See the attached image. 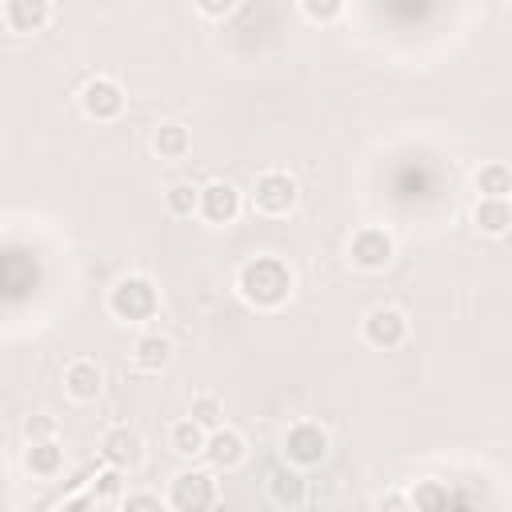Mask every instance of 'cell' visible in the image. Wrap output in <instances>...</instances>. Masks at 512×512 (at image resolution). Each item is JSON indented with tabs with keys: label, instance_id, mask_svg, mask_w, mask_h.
<instances>
[{
	"label": "cell",
	"instance_id": "cell-1",
	"mask_svg": "<svg viewBox=\"0 0 512 512\" xmlns=\"http://www.w3.org/2000/svg\"><path fill=\"white\" fill-rule=\"evenodd\" d=\"M296 272L276 252H256L236 268V296L256 312H276L292 300Z\"/></svg>",
	"mask_w": 512,
	"mask_h": 512
},
{
	"label": "cell",
	"instance_id": "cell-2",
	"mask_svg": "<svg viewBox=\"0 0 512 512\" xmlns=\"http://www.w3.org/2000/svg\"><path fill=\"white\" fill-rule=\"evenodd\" d=\"M108 312L124 324H148L160 312V288L144 272H128L108 288Z\"/></svg>",
	"mask_w": 512,
	"mask_h": 512
},
{
	"label": "cell",
	"instance_id": "cell-3",
	"mask_svg": "<svg viewBox=\"0 0 512 512\" xmlns=\"http://www.w3.org/2000/svg\"><path fill=\"white\" fill-rule=\"evenodd\" d=\"M248 204L256 216H268V220H280L288 212H296L300 204V180L284 168H264L256 172L252 188H248Z\"/></svg>",
	"mask_w": 512,
	"mask_h": 512
},
{
	"label": "cell",
	"instance_id": "cell-4",
	"mask_svg": "<svg viewBox=\"0 0 512 512\" xmlns=\"http://www.w3.org/2000/svg\"><path fill=\"white\" fill-rule=\"evenodd\" d=\"M216 500H220V480L212 468H180L164 492L168 512H212Z\"/></svg>",
	"mask_w": 512,
	"mask_h": 512
},
{
	"label": "cell",
	"instance_id": "cell-5",
	"mask_svg": "<svg viewBox=\"0 0 512 512\" xmlns=\"http://www.w3.org/2000/svg\"><path fill=\"white\" fill-rule=\"evenodd\" d=\"M396 260V236L384 224H360L348 236V264L360 272H384Z\"/></svg>",
	"mask_w": 512,
	"mask_h": 512
},
{
	"label": "cell",
	"instance_id": "cell-6",
	"mask_svg": "<svg viewBox=\"0 0 512 512\" xmlns=\"http://www.w3.org/2000/svg\"><path fill=\"white\" fill-rule=\"evenodd\" d=\"M328 448H332V440H328V432H324L316 420H296V424H288V432H284V440H280L284 464H292V468H300V472L324 464V460H328Z\"/></svg>",
	"mask_w": 512,
	"mask_h": 512
},
{
	"label": "cell",
	"instance_id": "cell-7",
	"mask_svg": "<svg viewBox=\"0 0 512 512\" xmlns=\"http://www.w3.org/2000/svg\"><path fill=\"white\" fill-rule=\"evenodd\" d=\"M76 100H80V112H84L88 120H96V124H108V120H116V116L124 112V104H128V96H124V84H120L116 76H104V72L88 76V80L80 84Z\"/></svg>",
	"mask_w": 512,
	"mask_h": 512
},
{
	"label": "cell",
	"instance_id": "cell-8",
	"mask_svg": "<svg viewBox=\"0 0 512 512\" xmlns=\"http://www.w3.org/2000/svg\"><path fill=\"white\" fill-rule=\"evenodd\" d=\"M408 332H412L408 312L396 308V304H376V308H368L364 320H360V336H364V344H372V348H380V352L400 348V344L408 340Z\"/></svg>",
	"mask_w": 512,
	"mask_h": 512
},
{
	"label": "cell",
	"instance_id": "cell-9",
	"mask_svg": "<svg viewBox=\"0 0 512 512\" xmlns=\"http://www.w3.org/2000/svg\"><path fill=\"white\" fill-rule=\"evenodd\" d=\"M100 456H104V464L108 468H120V472H128V468H136V464H144V436L132 428V424H108L104 432H100Z\"/></svg>",
	"mask_w": 512,
	"mask_h": 512
},
{
	"label": "cell",
	"instance_id": "cell-10",
	"mask_svg": "<svg viewBox=\"0 0 512 512\" xmlns=\"http://www.w3.org/2000/svg\"><path fill=\"white\" fill-rule=\"evenodd\" d=\"M240 208H244V196H240L236 184H228V180H208V184H200V208H196V216H204L208 224L228 228V224H236Z\"/></svg>",
	"mask_w": 512,
	"mask_h": 512
},
{
	"label": "cell",
	"instance_id": "cell-11",
	"mask_svg": "<svg viewBox=\"0 0 512 512\" xmlns=\"http://www.w3.org/2000/svg\"><path fill=\"white\" fill-rule=\"evenodd\" d=\"M204 460L212 464V472H232L248 460V440L240 428L232 424H220L208 432V444H204Z\"/></svg>",
	"mask_w": 512,
	"mask_h": 512
},
{
	"label": "cell",
	"instance_id": "cell-12",
	"mask_svg": "<svg viewBox=\"0 0 512 512\" xmlns=\"http://www.w3.org/2000/svg\"><path fill=\"white\" fill-rule=\"evenodd\" d=\"M60 384H64L68 400L92 404V400H100V392H104V368H100L96 360H88V356H76V360L64 364Z\"/></svg>",
	"mask_w": 512,
	"mask_h": 512
},
{
	"label": "cell",
	"instance_id": "cell-13",
	"mask_svg": "<svg viewBox=\"0 0 512 512\" xmlns=\"http://www.w3.org/2000/svg\"><path fill=\"white\" fill-rule=\"evenodd\" d=\"M264 488H268V500L276 508H300L308 500V480L300 476V468H292L284 460L264 472Z\"/></svg>",
	"mask_w": 512,
	"mask_h": 512
},
{
	"label": "cell",
	"instance_id": "cell-14",
	"mask_svg": "<svg viewBox=\"0 0 512 512\" xmlns=\"http://www.w3.org/2000/svg\"><path fill=\"white\" fill-rule=\"evenodd\" d=\"M52 16H56V8H52L48 0H8V4L0 8V20H4L12 32H20V36L44 32V28L52 24Z\"/></svg>",
	"mask_w": 512,
	"mask_h": 512
},
{
	"label": "cell",
	"instance_id": "cell-15",
	"mask_svg": "<svg viewBox=\"0 0 512 512\" xmlns=\"http://www.w3.org/2000/svg\"><path fill=\"white\" fill-rule=\"evenodd\" d=\"M172 352H176L172 336H164V332H140L136 344H132V368L156 376V372H164L172 364Z\"/></svg>",
	"mask_w": 512,
	"mask_h": 512
},
{
	"label": "cell",
	"instance_id": "cell-16",
	"mask_svg": "<svg viewBox=\"0 0 512 512\" xmlns=\"http://www.w3.org/2000/svg\"><path fill=\"white\" fill-rule=\"evenodd\" d=\"M24 472L36 480H56L64 472V448L56 440H40L24 448Z\"/></svg>",
	"mask_w": 512,
	"mask_h": 512
},
{
	"label": "cell",
	"instance_id": "cell-17",
	"mask_svg": "<svg viewBox=\"0 0 512 512\" xmlns=\"http://www.w3.org/2000/svg\"><path fill=\"white\" fill-rule=\"evenodd\" d=\"M152 152L160 156V160H184L188 156V148H192V132L180 124V120H164V124H156L152 128Z\"/></svg>",
	"mask_w": 512,
	"mask_h": 512
},
{
	"label": "cell",
	"instance_id": "cell-18",
	"mask_svg": "<svg viewBox=\"0 0 512 512\" xmlns=\"http://www.w3.org/2000/svg\"><path fill=\"white\" fill-rule=\"evenodd\" d=\"M204 444H208V432H204L200 424H192L188 416L168 424V452H172V456H180V460H200V456H204Z\"/></svg>",
	"mask_w": 512,
	"mask_h": 512
},
{
	"label": "cell",
	"instance_id": "cell-19",
	"mask_svg": "<svg viewBox=\"0 0 512 512\" xmlns=\"http://www.w3.org/2000/svg\"><path fill=\"white\" fill-rule=\"evenodd\" d=\"M472 224L484 236H508V228H512V204L508 200H476L472 204Z\"/></svg>",
	"mask_w": 512,
	"mask_h": 512
},
{
	"label": "cell",
	"instance_id": "cell-20",
	"mask_svg": "<svg viewBox=\"0 0 512 512\" xmlns=\"http://www.w3.org/2000/svg\"><path fill=\"white\" fill-rule=\"evenodd\" d=\"M408 500H412V512H448L452 492H448L444 480L424 476V480H416V484L408 488Z\"/></svg>",
	"mask_w": 512,
	"mask_h": 512
},
{
	"label": "cell",
	"instance_id": "cell-21",
	"mask_svg": "<svg viewBox=\"0 0 512 512\" xmlns=\"http://www.w3.org/2000/svg\"><path fill=\"white\" fill-rule=\"evenodd\" d=\"M476 192H480V200H508V192H512V172H508V164H504V160L480 164V172H476Z\"/></svg>",
	"mask_w": 512,
	"mask_h": 512
},
{
	"label": "cell",
	"instance_id": "cell-22",
	"mask_svg": "<svg viewBox=\"0 0 512 512\" xmlns=\"http://www.w3.org/2000/svg\"><path fill=\"white\" fill-rule=\"evenodd\" d=\"M164 208H168L172 216H180V220L196 216V208H200V184H192V180H172V184L164 188Z\"/></svg>",
	"mask_w": 512,
	"mask_h": 512
},
{
	"label": "cell",
	"instance_id": "cell-23",
	"mask_svg": "<svg viewBox=\"0 0 512 512\" xmlns=\"http://www.w3.org/2000/svg\"><path fill=\"white\" fill-rule=\"evenodd\" d=\"M188 420L200 424L204 432L220 428V424H224V400H220L216 392H196L192 404H188Z\"/></svg>",
	"mask_w": 512,
	"mask_h": 512
},
{
	"label": "cell",
	"instance_id": "cell-24",
	"mask_svg": "<svg viewBox=\"0 0 512 512\" xmlns=\"http://www.w3.org/2000/svg\"><path fill=\"white\" fill-rule=\"evenodd\" d=\"M20 432H24V440H28V444H40V440H56V432H60V420H56V416H48V412H32V416H24Z\"/></svg>",
	"mask_w": 512,
	"mask_h": 512
},
{
	"label": "cell",
	"instance_id": "cell-25",
	"mask_svg": "<svg viewBox=\"0 0 512 512\" xmlns=\"http://www.w3.org/2000/svg\"><path fill=\"white\" fill-rule=\"evenodd\" d=\"M88 492H92L96 500H120V496H124V472H120V468H100V472L92 476Z\"/></svg>",
	"mask_w": 512,
	"mask_h": 512
},
{
	"label": "cell",
	"instance_id": "cell-26",
	"mask_svg": "<svg viewBox=\"0 0 512 512\" xmlns=\"http://www.w3.org/2000/svg\"><path fill=\"white\" fill-rule=\"evenodd\" d=\"M296 8H300V16L312 20V24H332V20L344 16V4H340V0H300Z\"/></svg>",
	"mask_w": 512,
	"mask_h": 512
},
{
	"label": "cell",
	"instance_id": "cell-27",
	"mask_svg": "<svg viewBox=\"0 0 512 512\" xmlns=\"http://www.w3.org/2000/svg\"><path fill=\"white\" fill-rule=\"evenodd\" d=\"M120 512H168L156 492H128L120 496Z\"/></svg>",
	"mask_w": 512,
	"mask_h": 512
},
{
	"label": "cell",
	"instance_id": "cell-28",
	"mask_svg": "<svg viewBox=\"0 0 512 512\" xmlns=\"http://www.w3.org/2000/svg\"><path fill=\"white\" fill-rule=\"evenodd\" d=\"M52 512H100V500L88 492V488H80V492H72V496H64Z\"/></svg>",
	"mask_w": 512,
	"mask_h": 512
},
{
	"label": "cell",
	"instance_id": "cell-29",
	"mask_svg": "<svg viewBox=\"0 0 512 512\" xmlns=\"http://www.w3.org/2000/svg\"><path fill=\"white\" fill-rule=\"evenodd\" d=\"M376 512H412V500H408L404 488H388V492H380Z\"/></svg>",
	"mask_w": 512,
	"mask_h": 512
},
{
	"label": "cell",
	"instance_id": "cell-30",
	"mask_svg": "<svg viewBox=\"0 0 512 512\" xmlns=\"http://www.w3.org/2000/svg\"><path fill=\"white\" fill-rule=\"evenodd\" d=\"M196 12H200L204 20H224V16L236 12V4H232V0H196Z\"/></svg>",
	"mask_w": 512,
	"mask_h": 512
}]
</instances>
